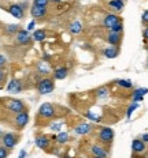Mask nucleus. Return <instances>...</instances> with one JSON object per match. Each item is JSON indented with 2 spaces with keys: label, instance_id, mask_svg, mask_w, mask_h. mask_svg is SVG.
<instances>
[{
  "label": "nucleus",
  "instance_id": "10",
  "mask_svg": "<svg viewBox=\"0 0 148 158\" xmlns=\"http://www.w3.org/2000/svg\"><path fill=\"white\" fill-rule=\"evenodd\" d=\"M15 41L18 45H29L32 44L33 38H32V33L25 29H21L18 33L15 34Z\"/></svg>",
  "mask_w": 148,
  "mask_h": 158
},
{
  "label": "nucleus",
  "instance_id": "14",
  "mask_svg": "<svg viewBox=\"0 0 148 158\" xmlns=\"http://www.w3.org/2000/svg\"><path fill=\"white\" fill-rule=\"evenodd\" d=\"M7 11L10 12V15H12L15 19H24L25 18V10L21 7L19 3H14V4H10Z\"/></svg>",
  "mask_w": 148,
  "mask_h": 158
},
{
  "label": "nucleus",
  "instance_id": "24",
  "mask_svg": "<svg viewBox=\"0 0 148 158\" xmlns=\"http://www.w3.org/2000/svg\"><path fill=\"white\" fill-rule=\"evenodd\" d=\"M36 68H37L38 74H41V75H49L51 74V65H49L45 60H41L40 63H37Z\"/></svg>",
  "mask_w": 148,
  "mask_h": 158
},
{
  "label": "nucleus",
  "instance_id": "39",
  "mask_svg": "<svg viewBox=\"0 0 148 158\" xmlns=\"http://www.w3.org/2000/svg\"><path fill=\"white\" fill-rule=\"evenodd\" d=\"M140 139L143 140L144 143H148V134H143V135L140 136Z\"/></svg>",
  "mask_w": 148,
  "mask_h": 158
},
{
  "label": "nucleus",
  "instance_id": "45",
  "mask_svg": "<svg viewBox=\"0 0 148 158\" xmlns=\"http://www.w3.org/2000/svg\"><path fill=\"white\" fill-rule=\"evenodd\" d=\"M147 67H148V63H147Z\"/></svg>",
  "mask_w": 148,
  "mask_h": 158
},
{
  "label": "nucleus",
  "instance_id": "8",
  "mask_svg": "<svg viewBox=\"0 0 148 158\" xmlns=\"http://www.w3.org/2000/svg\"><path fill=\"white\" fill-rule=\"evenodd\" d=\"M95 130V126L91 123H87V121H80L77 126L73 127L74 134L80 135V136H87V135L92 134V131Z\"/></svg>",
  "mask_w": 148,
  "mask_h": 158
},
{
  "label": "nucleus",
  "instance_id": "18",
  "mask_svg": "<svg viewBox=\"0 0 148 158\" xmlns=\"http://www.w3.org/2000/svg\"><path fill=\"white\" fill-rule=\"evenodd\" d=\"M69 75V68L65 67V65H61V67H56L54 71H52V78L55 81H62V79H66Z\"/></svg>",
  "mask_w": 148,
  "mask_h": 158
},
{
  "label": "nucleus",
  "instance_id": "37",
  "mask_svg": "<svg viewBox=\"0 0 148 158\" xmlns=\"http://www.w3.org/2000/svg\"><path fill=\"white\" fill-rule=\"evenodd\" d=\"M141 22H143V25H148V10H146L141 15Z\"/></svg>",
  "mask_w": 148,
  "mask_h": 158
},
{
  "label": "nucleus",
  "instance_id": "20",
  "mask_svg": "<svg viewBox=\"0 0 148 158\" xmlns=\"http://www.w3.org/2000/svg\"><path fill=\"white\" fill-rule=\"evenodd\" d=\"M107 6L113 10V11L117 12V14H119L125 8V0H108Z\"/></svg>",
  "mask_w": 148,
  "mask_h": 158
},
{
  "label": "nucleus",
  "instance_id": "42",
  "mask_svg": "<svg viewBox=\"0 0 148 158\" xmlns=\"http://www.w3.org/2000/svg\"><path fill=\"white\" fill-rule=\"evenodd\" d=\"M49 2H51V3H56V4H59V3H62L63 0H49Z\"/></svg>",
  "mask_w": 148,
  "mask_h": 158
},
{
  "label": "nucleus",
  "instance_id": "16",
  "mask_svg": "<svg viewBox=\"0 0 148 158\" xmlns=\"http://www.w3.org/2000/svg\"><path fill=\"white\" fill-rule=\"evenodd\" d=\"M47 14H48L47 7H40V6H34V4L30 7V15L33 16V19H43L45 18Z\"/></svg>",
  "mask_w": 148,
  "mask_h": 158
},
{
  "label": "nucleus",
  "instance_id": "38",
  "mask_svg": "<svg viewBox=\"0 0 148 158\" xmlns=\"http://www.w3.org/2000/svg\"><path fill=\"white\" fill-rule=\"evenodd\" d=\"M143 38L148 41V25H146V27L143 29Z\"/></svg>",
  "mask_w": 148,
  "mask_h": 158
},
{
  "label": "nucleus",
  "instance_id": "4",
  "mask_svg": "<svg viewBox=\"0 0 148 158\" xmlns=\"http://www.w3.org/2000/svg\"><path fill=\"white\" fill-rule=\"evenodd\" d=\"M89 154L92 157H103L108 158L110 157V146H106L103 143H93L89 147Z\"/></svg>",
  "mask_w": 148,
  "mask_h": 158
},
{
  "label": "nucleus",
  "instance_id": "33",
  "mask_svg": "<svg viewBox=\"0 0 148 158\" xmlns=\"http://www.w3.org/2000/svg\"><path fill=\"white\" fill-rule=\"evenodd\" d=\"M34 6H40V7H48L49 0H33Z\"/></svg>",
  "mask_w": 148,
  "mask_h": 158
},
{
  "label": "nucleus",
  "instance_id": "15",
  "mask_svg": "<svg viewBox=\"0 0 148 158\" xmlns=\"http://www.w3.org/2000/svg\"><path fill=\"white\" fill-rule=\"evenodd\" d=\"M146 94H148V89L147 87H139V89H134L132 91L130 95V100L132 102H141L146 97Z\"/></svg>",
  "mask_w": 148,
  "mask_h": 158
},
{
  "label": "nucleus",
  "instance_id": "36",
  "mask_svg": "<svg viewBox=\"0 0 148 158\" xmlns=\"http://www.w3.org/2000/svg\"><path fill=\"white\" fill-rule=\"evenodd\" d=\"M6 64H7V57L4 55L0 53V68H4Z\"/></svg>",
  "mask_w": 148,
  "mask_h": 158
},
{
  "label": "nucleus",
  "instance_id": "3",
  "mask_svg": "<svg viewBox=\"0 0 148 158\" xmlns=\"http://www.w3.org/2000/svg\"><path fill=\"white\" fill-rule=\"evenodd\" d=\"M36 89H37L38 94H41V95L51 94L52 91L55 90V79L54 78H43L37 82Z\"/></svg>",
  "mask_w": 148,
  "mask_h": 158
},
{
  "label": "nucleus",
  "instance_id": "29",
  "mask_svg": "<svg viewBox=\"0 0 148 158\" xmlns=\"http://www.w3.org/2000/svg\"><path fill=\"white\" fill-rule=\"evenodd\" d=\"M139 102H132V105L128 106V110H126V118H130L132 117V113H133L136 109H139Z\"/></svg>",
  "mask_w": 148,
  "mask_h": 158
},
{
  "label": "nucleus",
  "instance_id": "31",
  "mask_svg": "<svg viewBox=\"0 0 148 158\" xmlns=\"http://www.w3.org/2000/svg\"><path fill=\"white\" fill-rule=\"evenodd\" d=\"M62 127H63V123H61V121H55V123H51L49 124V130L51 131H62Z\"/></svg>",
  "mask_w": 148,
  "mask_h": 158
},
{
  "label": "nucleus",
  "instance_id": "26",
  "mask_svg": "<svg viewBox=\"0 0 148 158\" xmlns=\"http://www.w3.org/2000/svg\"><path fill=\"white\" fill-rule=\"evenodd\" d=\"M114 83L121 89H123V90H132L133 89V83L129 79H117V81H114Z\"/></svg>",
  "mask_w": 148,
  "mask_h": 158
},
{
  "label": "nucleus",
  "instance_id": "30",
  "mask_svg": "<svg viewBox=\"0 0 148 158\" xmlns=\"http://www.w3.org/2000/svg\"><path fill=\"white\" fill-rule=\"evenodd\" d=\"M108 30L117 31V33H123V21H122V19H121V21H118L117 23H115L111 29H108Z\"/></svg>",
  "mask_w": 148,
  "mask_h": 158
},
{
  "label": "nucleus",
  "instance_id": "7",
  "mask_svg": "<svg viewBox=\"0 0 148 158\" xmlns=\"http://www.w3.org/2000/svg\"><path fill=\"white\" fill-rule=\"evenodd\" d=\"M18 140H19V135H16L14 132H6V134H3V136H2L3 146L8 150L14 149L16 146V143H18Z\"/></svg>",
  "mask_w": 148,
  "mask_h": 158
},
{
  "label": "nucleus",
  "instance_id": "28",
  "mask_svg": "<svg viewBox=\"0 0 148 158\" xmlns=\"http://www.w3.org/2000/svg\"><path fill=\"white\" fill-rule=\"evenodd\" d=\"M82 116L87 117V118H89L92 123H101V121H103V118H101L100 116H97L96 113H93V112H91V110L82 112Z\"/></svg>",
  "mask_w": 148,
  "mask_h": 158
},
{
  "label": "nucleus",
  "instance_id": "6",
  "mask_svg": "<svg viewBox=\"0 0 148 158\" xmlns=\"http://www.w3.org/2000/svg\"><path fill=\"white\" fill-rule=\"evenodd\" d=\"M29 120H30V116H29L28 110H22L19 113H16L14 116V126L18 131L24 130V128L29 124Z\"/></svg>",
  "mask_w": 148,
  "mask_h": 158
},
{
  "label": "nucleus",
  "instance_id": "21",
  "mask_svg": "<svg viewBox=\"0 0 148 158\" xmlns=\"http://www.w3.org/2000/svg\"><path fill=\"white\" fill-rule=\"evenodd\" d=\"M93 95L96 97V100H106L110 95V89L108 86H100L93 91Z\"/></svg>",
  "mask_w": 148,
  "mask_h": 158
},
{
  "label": "nucleus",
  "instance_id": "34",
  "mask_svg": "<svg viewBox=\"0 0 148 158\" xmlns=\"http://www.w3.org/2000/svg\"><path fill=\"white\" fill-rule=\"evenodd\" d=\"M10 154V150L6 149L4 146H0V158H7Z\"/></svg>",
  "mask_w": 148,
  "mask_h": 158
},
{
  "label": "nucleus",
  "instance_id": "13",
  "mask_svg": "<svg viewBox=\"0 0 148 158\" xmlns=\"http://www.w3.org/2000/svg\"><path fill=\"white\" fill-rule=\"evenodd\" d=\"M121 19L122 18H121L119 15L114 14V12H108V14L104 15L103 21H101V26H103L104 29H111L118 21H121Z\"/></svg>",
  "mask_w": 148,
  "mask_h": 158
},
{
  "label": "nucleus",
  "instance_id": "1",
  "mask_svg": "<svg viewBox=\"0 0 148 158\" xmlns=\"http://www.w3.org/2000/svg\"><path fill=\"white\" fill-rule=\"evenodd\" d=\"M56 118V106L51 102H44L37 110V120H54Z\"/></svg>",
  "mask_w": 148,
  "mask_h": 158
},
{
  "label": "nucleus",
  "instance_id": "23",
  "mask_svg": "<svg viewBox=\"0 0 148 158\" xmlns=\"http://www.w3.org/2000/svg\"><path fill=\"white\" fill-rule=\"evenodd\" d=\"M32 38H33V41H36V42L45 41V38H47V31L43 30V29H36V30H33V33H32Z\"/></svg>",
  "mask_w": 148,
  "mask_h": 158
},
{
  "label": "nucleus",
  "instance_id": "12",
  "mask_svg": "<svg viewBox=\"0 0 148 158\" xmlns=\"http://www.w3.org/2000/svg\"><path fill=\"white\" fill-rule=\"evenodd\" d=\"M123 40V33H117V31H111L108 30L106 34V41L113 47H121Z\"/></svg>",
  "mask_w": 148,
  "mask_h": 158
},
{
  "label": "nucleus",
  "instance_id": "17",
  "mask_svg": "<svg viewBox=\"0 0 148 158\" xmlns=\"http://www.w3.org/2000/svg\"><path fill=\"white\" fill-rule=\"evenodd\" d=\"M147 150V143H144L140 138H136L132 142V151L133 154H143Z\"/></svg>",
  "mask_w": 148,
  "mask_h": 158
},
{
  "label": "nucleus",
  "instance_id": "5",
  "mask_svg": "<svg viewBox=\"0 0 148 158\" xmlns=\"http://www.w3.org/2000/svg\"><path fill=\"white\" fill-rule=\"evenodd\" d=\"M6 108H7L11 113H15V114L22 110H26L25 102L18 100V98H8V100H6Z\"/></svg>",
  "mask_w": 148,
  "mask_h": 158
},
{
  "label": "nucleus",
  "instance_id": "11",
  "mask_svg": "<svg viewBox=\"0 0 148 158\" xmlns=\"http://www.w3.org/2000/svg\"><path fill=\"white\" fill-rule=\"evenodd\" d=\"M6 90H7V93H10V94H19L22 90H24V83H22L21 79L14 78L7 83Z\"/></svg>",
  "mask_w": 148,
  "mask_h": 158
},
{
  "label": "nucleus",
  "instance_id": "43",
  "mask_svg": "<svg viewBox=\"0 0 148 158\" xmlns=\"http://www.w3.org/2000/svg\"><path fill=\"white\" fill-rule=\"evenodd\" d=\"M91 158H103V157H91ZM108 158H110V157H108Z\"/></svg>",
  "mask_w": 148,
  "mask_h": 158
},
{
  "label": "nucleus",
  "instance_id": "25",
  "mask_svg": "<svg viewBox=\"0 0 148 158\" xmlns=\"http://www.w3.org/2000/svg\"><path fill=\"white\" fill-rule=\"evenodd\" d=\"M69 139H70V134H69L67 131H59L56 134V138H55V143L65 144L69 142Z\"/></svg>",
  "mask_w": 148,
  "mask_h": 158
},
{
  "label": "nucleus",
  "instance_id": "22",
  "mask_svg": "<svg viewBox=\"0 0 148 158\" xmlns=\"http://www.w3.org/2000/svg\"><path fill=\"white\" fill-rule=\"evenodd\" d=\"M69 33L70 34H73V35H78V34H81L82 33V23L80 21H73V22H70L69 23Z\"/></svg>",
  "mask_w": 148,
  "mask_h": 158
},
{
  "label": "nucleus",
  "instance_id": "35",
  "mask_svg": "<svg viewBox=\"0 0 148 158\" xmlns=\"http://www.w3.org/2000/svg\"><path fill=\"white\" fill-rule=\"evenodd\" d=\"M26 30L32 31V30H36V19H32L30 22L28 23V27H26Z\"/></svg>",
  "mask_w": 148,
  "mask_h": 158
},
{
  "label": "nucleus",
  "instance_id": "40",
  "mask_svg": "<svg viewBox=\"0 0 148 158\" xmlns=\"http://www.w3.org/2000/svg\"><path fill=\"white\" fill-rule=\"evenodd\" d=\"M26 156H28V154H26V150H21V151H19L18 158H26Z\"/></svg>",
  "mask_w": 148,
  "mask_h": 158
},
{
  "label": "nucleus",
  "instance_id": "27",
  "mask_svg": "<svg viewBox=\"0 0 148 158\" xmlns=\"http://www.w3.org/2000/svg\"><path fill=\"white\" fill-rule=\"evenodd\" d=\"M19 30H21V26H19L18 23H8L4 29V31H6L7 35H15Z\"/></svg>",
  "mask_w": 148,
  "mask_h": 158
},
{
  "label": "nucleus",
  "instance_id": "9",
  "mask_svg": "<svg viewBox=\"0 0 148 158\" xmlns=\"http://www.w3.org/2000/svg\"><path fill=\"white\" fill-rule=\"evenodd\" d=\"M34 143L40 150H44V151H51L52 150L51 136H48V135H43V134L37 135L36 139H34Z\"/></svg>",
  "mask_w": 148,
  "mask_h": 158
},
{
  "label": "nucleus",
  "instance_id": "44",
  "mask_svg": "<svg viewBox=\"0 0 148 158\" xmlns=\"http://www.w3.org/2000/svg\"><path fill=\"white\" fill-rule=\"evenodd\" d=\"M2 135H3V131H2V130H0V136H2Z\"/></svg>",
  "mask_w": 148,
  "mask_h": 158
},
{
  "label": "nucleus",
  "instance_id": "19",
  "mask_svg": "<svg viewBox=\"0 0 148 158\" xmlns=\"http://www.w3.org/2000/svg\"><path fill=\"white\" fill-rule=\"evenodd\" d=\"M101 55L106 59H117L118 56H119V47H113V45H110V47L104 48L103 51H101Z\"/></svg>",
  "mask_w": 148,
  "mask_h": 158
},
{
  "label": "nucleus",
  "instance_id": "41",
  "mask_svg": "<svg viewBox=\"0 0 148 158\" xmlns=\"http://www.w3.org/2000/svg\"><path fill=\"white\" fill-rule=\"evenodd\" d=\"M132 158H144V157L141 156V154H133V156H132Z\"/></svg>",
  "mask_w": 148,
  "mask_h": 158
},
{
  "label": "nucleus",
  "instance_id": "32",
  "mask_svg": "<svg viewBox=\"0 0 148 158\" xmlns=\"http://www.w3.org/2000/svg\"><path fill=\"white\" fill-rule=\"evenodd\" d=\"M6 81H7V72L4 68H0V89H3Z\"/></svg>",
  "mask_w": 148,
  "mask_h": 158
},
{
  "label": "nucleus",
  "instance_id": "2",
  "mask_svg": "<svg viewBox=\"0 0 148 158\" xmlns=\"http://www.w3.org/2000/svg\"><path fill=\"white\" fill-rule=\"evenodd\" d=\"M114 138H115V132L111 127L103 126L97 128V139L100 143L106 144V146H111L114 142Z\"/></svg>",
  "mask_w": 148,
  "mask_h": 158
}]
</instances>
